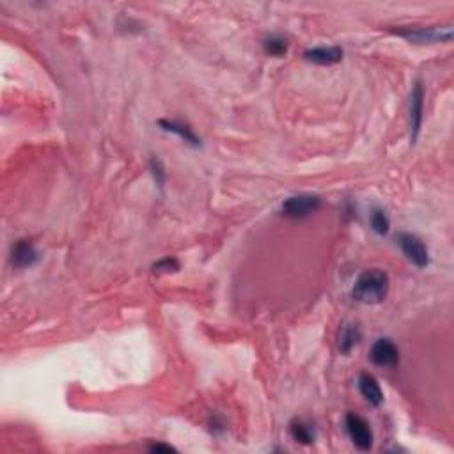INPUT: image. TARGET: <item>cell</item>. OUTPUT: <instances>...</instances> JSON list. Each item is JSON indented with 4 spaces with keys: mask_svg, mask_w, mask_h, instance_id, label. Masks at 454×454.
<instances>
[{
    "mask_svg": "<svg viewBox=\"0 0 454 454\" xmlns=\"http://www.w3.org/2000/svg\"><path fill=\"white\" fill-rule=\"evenodd\" d=\"M390 280L383 270L371 268L366 270L359 275L353 286V298L360 304H367V306H376L382 304L389 294Z\"/></svg>",
    "mask_w": 454,
    "mask_h": 454,
    "instance_id": "cell-1",
    "label": "cell"
},
{
    "mask_svg": "<svg viewBox=\"0 0 454 454\" xmlns=\"http://www.w3.org/2000/svg\"><path fill=\"white\" fill-rule=\"evenodd\" d=\"M320 208L321 197L313 196V193H300V196H293L284 201L280 211H282L284 217L301 220V218H307L313 213H316Z\"/></svg>",
    "mask_w": 454,
    "mask_h": 454,
    "instance_id": "cell-2",
    "label": "cell"
},
{
    "mask_svg": "<svg viewBox=\"0 0 454 454\" xmlns=\"http://www.w3.org/2000/svg\"><path fill=\"white\" fill-rule=\"evenodd\" d=\"M346 431H348L350 438L357 449L369 450L373 447V429H371L369 422L360 415H346Z\"/></svg>",
    "mask_w": 454,
    "mask_h": 454,
    "instance_id": "cell-3",
    "label": "cell"
},
{
    "mask_svg": "<svg viewBox=\"0 0 454 454\" xmlns=\"http://www.w3.org/2000/svg\"><path fill=\"white\" fill-rule=\"evenodd\" d=\"M398 244H400L401 251H403V254L407 256V259L412 265H415L417 268H426L429 265L428 247H426L421 238L414 237V234L401 233L398 237Z\"/></svg>",
    "mask_w": 454,
    "mask_h": 454,
    "instance_id": "cell-4",
    "label": "cell"
},
{
    "mask_svg": "<svg viewBox=\"0 0 454 454\" xmlns=\"http://www.w3.org/2000/svg\"><path fill=\"white\" fill-rule=\"evenodd\" d=\"M401 37L412 41V43H442V41H450L453 37V29L450 27H421V29H400L398 30Z\"/></svg>",
    "mask_w": 454,
    "mask_h": 454,
    "instance_id": "cell-5",
    "label": "cell"
},
{
    "mask_svg": "<svg viewBox=\"0 0 454 454\" xmlns=\"http://www.w3.org/2000/svg\"><path fill=\"white\" fill-rule=\"evenodd\" d=\"M371 360L378 367H396L400 364V350L390 339L382 337L373 345L369 353Z\"/></svg>",
    "mask_w": 454,
    "mask_h": 454,
    "instance_id": "cell-6",
    "label": "cell"
},
{
    "mask_svg": "<svg viewBox=\"0 0 454 454\" xmlns=\"http://www.w3.org/2000/svg\"><path fill=\"white\" fill-rule=\"evenodd\" d=\"M422 112H424V85L421 80L414 84L410 95V130H412V142L417 141L422 126Z\"/></svg>",
    "mask_w": 454,
    "mask_h": 454,
    "instance_id": "cell-7",
    "label": "cell"
},
{
    "mask_svg": "<svg viewBox=\"0 0 454 454\" xmlns=\"http://www.w3.org/2000/svg\"><path fill=\"white\" fill-rule=\"evenodd\" d=\"M342 55H345V52L341 47H314L304 52V59L318 66L337 64L342 61Z\"/></svg>",
    "mask_w": 454,
    "mask_h": 454,
    "instance_id": "cell-8",
    "label": "cell"
},
{
    "mask_svg": "<svg viewBox=\"0 0 454 454\" xmlns=\"http://www.w3.org/2000/svg\"><path fill=\"white\" fill-rule=\"evenodd\" d=\"M40 261L36 247L27 240H18L11 249V263L15 268H30Z\"/></svg>",
    "mask_w": 454,
    "mask_h": 454,
    "instance_id": "cell-9",
    "label": "cell"
},
{
    "mask_svg": "<svg viewBox=\"0 0 454 454\" xmlns=\"http://www.w3.org/2000/svg\"><path fill=\"white\" fill-rule=\"evenodd\" d=\"M359 390L362 394L364 400L371 405V407H380L383 403V393L382 387L378 383L376 378L369 373H362L359 376Z\"/></svg>",
    "mask_w": 454,
    "mask_h": 454,
    "instance_id": "cell-10",
    "label": "cell"
},
{
    "mask_svg": "<svg viewBox=\"0 0 454 454\" xmlns=\"http://www.w3.org/2000/svg\"><path fill=\"white\" fill-rule=\"evenodd\" d=\"M362 339V330L357 323H342L337 334V348L341 353H350Z\"/></svg>",
    "mask_w": 454,
    "mask_h": 454,
    "instance_id": "cell-11",
    "label": "cell"
},
{
    "mask_svg": "<svg viewBox=\"0 0 454 454\" xmlns=\"http://www.w3.org/2000/svg\"><path fill=\"white\" fill-rule=\"evenodd\" d=\"M158 126H160L164 131H169V133L178 135V137L181 138L183 142H186V144L193 145V148H199V145H201V138L197 137V135L192 131V128H189L186 124L178 123V121L160 119V121H158Z\"/></svg>",
    "mask_w": 454,
    "mask_h": 454,
    "instance_id": "cell-12",
    "label": "cell"
},
{
    "mask_svg": "<svg viewBox=\"0 0 454 454\" xmlns=\"http://www.w3.org/2000/svg\"><path fill=\"white\" fill-rule=\"evenodd\" d=\"M289 433L294 442L304 443V446H309V443H313L314 438H316V433H314L313 426H311L309 422L301 421V419H297V421L291 422Z\"/></svg>",
    "mask_w": 454,
    "mask_h": 454,
    "instance_id": "cell-13",
    "label": "cell"
},
{
    "mask_svg": "<svg viewBox=\"0 0 454 454\" xmlns=\"http://www.w3.org/2000/svg\"><path fill=\"white\" fill-rule=\"evenodd\" d=\"M287 40L282 36H277V34H273V36L266 37L265 43H263V48H265V52L268 55H272V57H282V55L287 54Z\"/></svg>",
    "mask_w": 454,
    "mask_h": 454,
    "instance_id": "cell-14",
    "label": "cell"
},
{
    "mask_svg": "<svg viewBox=\"0 0 454 454\" xmlns=\"http://www.w3.org/2000/svg\"><path fill=\"white\" fill-rule=\"evenodd\" d=\"M371 227L376 234L380 237H386L390 229V220L387 217V213L383 210H374L373 215H371Z\"/></svg>",
    "mask_w": 454,
    "mask_h": 454,
    "instance_id": "cell-15",
    "label": "cell"
},
{
    "mask_svg": "<svg viewBox=\"0 0 454 454\" xmlns=\"http://www.w3.org/2000/svg\"><path fill=\"white\" fill-rule=\"evenodd\" d=\"M178 270H179V263L178 259L174 258H164L153 265L155 273H171V272H178Z\"/></svg>",
    "mask_w": 454,
    "mask_h": 454,
    "instance_id": "cell-16",
    "label": "cell"
},
{
    "mask_svg": "<svg viewBox=\"0 0 454 454\" xmlns=\"http://www.w3.org/2000/svg\"><path fill=\"white\" fill-rule=\"evenodd\" d=\"M149 167H151V172H153L155 181H157L160 186H164V183H165V169H164V164H162L160 158H157V157L151 158V162H149Z\"/></svg>",
    "mask_w": 454,
    "mask_h": 454,
    "instance_id": "cell-17",
    "label": "cell"
},
{
    "mask_svg": "<svg viewBox=\"0 0 454 454\" xmlns=\"http://www.w3.org/2000/svg\"><path fill=\"white\" fill-rule=\"evenodd\" d=\"M149 449L153 450V453H160V450H165V453H171V450H174V447L167 446V443L157 442V443H153V446L149 447Z\"/></svg>",
    "mask_w": 454,
    "mask_h": 454,
    "instance_id": "cell-18",
    "label": "cell"
}]
</instances>
